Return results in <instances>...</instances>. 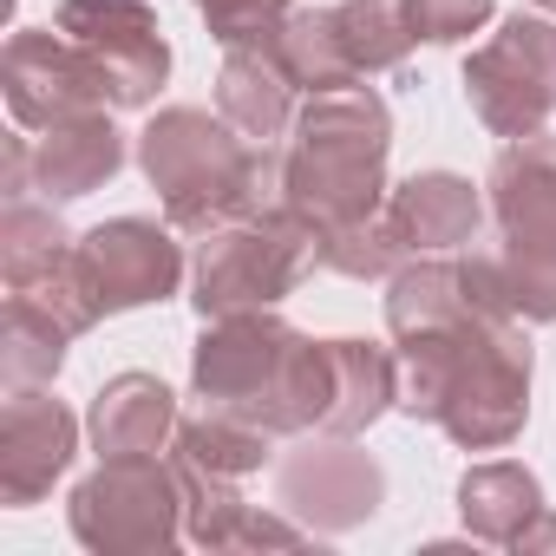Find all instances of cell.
<instances>
[{"mask_svg": "<svg viewBox=\"0 0 556 556\" xmlns=\"http://www.w3.org/2000/svg\"><path fill=\"white\" fill-rule=\"evenodd\" d=\"M497 14V0H413V27L426 47H458Z\"/></svg>", "mask_w": 556, "mask_h": 556, "instance_id": "cell-26", "label": "cell"}, {"mask_svg": "<svg viewBox=\"0 0 556 556\" xmlns=\"http://www.w3.org/2000/svg\"><path fill=\"white\" fill-rule=\"evenodd\" d=\"M387 334L400 348L406 419L439 426L458 452H504L523 439L536 354L491 242L413 255L387 282Z\"/></svg>", "mask_w": 556, "mask_h": 556, "instance_id": "cell-1", "label": "cell"}, {"mask_svg": "<svg viewBox=\"0 0 556 556\" xmlns=\"http://www.w3.org/2000/svg\"><path fill=\"white\" fill-rule=\"evenodd\" d=\"M484 190L458 170H413L387 190V223L400 229L406 255H458L484 229Z\"/></svg>", "mask_w": 556, "mask_h": 556, "instance_id": "cell-14", "label": "cell"}, {"mask_svg": "<svg viewBox=\"0 0 556 556\" xmlns=\"http://www.w3.org/2000/svg\"><path fill=\"white\" fill-rule=\"evenodd\" d=\"M517 549H556V510H543L530 530H523V543Z\"/></svg>", "mask_w": 556, "mask_h": 556, "instance_id": "cell-27", "label": "cell"}, {"mask_svg": "<svg viewBox=\"0 0 556 556\" xmlns=\"http://www.w3.org/2000/svg\"><path fill=\"white\" fill-rule=\"evenodd\" d=\"M184 229L151 223V216H112L99 229H86L73 242L79 275L99 302V315H131V308H157L184 289Z\"/></svg>", "mask_w": 556, "mask_h": 556, "instance_id": "cell-11", "label": "cell"}, {"mask_svg": "<svg viewBox=\"0 0 556 556\" xmlns=\"http://www.w3.org/2000/svg\"><path fill=\"white\" fill-rule=\"evenodd\" d=\"M530 8H536V14H556V0H530Z\"/></svg>", "mask_w": 556, "mask_h": 556, "instance_id": "cell-28", "label": "cell"}, {"mask_svg": "<svg viewBox=\"0 0 556 556\" xmlns=\"http://www.w3.org/2000/svg\"><path fill=\"white\" fill-rule=\"evenodd\" d=\"M334 14V34H341V53L361 79L374 73H400L419 47V27H413V0H341Z\"/></svg>", "mask_w": 556, "mask_h": 556, "instance_id": "cell-20", "label": "cell"}, {"mask_svg": "<svg viewBox=\"0 0 556 556\" xmlns=\"http://www.w3.org/2000/svg\"><path fill=\"white\" fill-rule=\"evenodd\" d=\"M543 484L530 465L517 458H484L458 478V517H465V536L491 543V549H517L523 530L543 517Z\"/></svg>", "mask_w": 556, "mask_h": 556, "instance_id": "cell-18", "label": "cell"}, {"mask_svg": "<svg viewBox=\"0 0 556 556\" xmlns=\"http://www.w3.org/2000/svg\"><path fill=\"white\" fill-rule=\"evenodd\" d=\"M491 255L504 268L510 308L530 328H556V131L504 138L484 177Z\"/></svg>", "mask_w": 556, "mask_h": 556, "instance_id": "cell-5", "label": "cell"}, {"mask_svg": "<svg viewBox=\"0 0 556 556\" xmlns=\"http://www.w3.org/2000/svg\"><path fill=\"white\" fill-rule=\"evenodd\" d=\"M66 348H73V328L53 308H40L34 295L8 289V308H0V380L8 387H53L66 367Z\"/></svg>", "mask_w": 556, "mask_h": 556, "instance_id": "cell-19", "label": "cell"}, {"mask_svg": "<svg viewBox=\"0 0 556 556\" xmlns=\"http://www.w3.org/2000/svg\"><path fill=\"white\" fill-rule=\"evenodd\" d=\"M216 47H268L295 14V0H190Z\"/></svg>", "mask_w": 556, "mask_h": 556, "instance_id": "cell-25", "label": "cell"}, {"mask_svg": "<svg viewBox=\"0 0 556 556\" xmlns=\"http://www.w3.org/2000/svg\"><path fill=\"white\" fill-rule=\"evenodd\" d=\"M0 92H8V112H14L21 131H47L60 118L112 105L99 66L60 27H14L8 34V53H0Z\"/></svg>", "mask_w": 556, "mask_h": 556, "instance_id": "cell-12", "label": "cell"}, {"mask_svg": "<svg viewBox=\"0 0 556 556\" xmlns=\"http://www.w3.org/2000/svg\"><path fill=\"white\" fill-rule=\"evenodd\" d=\"M138 170L164 203V223L184 236H210L236 216L282 203V151L242 138L223 112L164 105L138 131Z\"/></svg>", "mask_w": 556, "mask_h": 556, "instance_id": "cell-3", "label": "cell"}, {"mask_svg": "<svg viewBox=\"0 0 556 556\" xmlns=\"http://www.w3.org/2000/svg\"><path fill=\"white\" fill-rule=\"evenodd\" d=\"M86 439L99 458L164 452L177 439V393L157 374H112L86 406Z\"/></svg>", "mask_w": 556, "mask_h": 556, "instance_id": "cell-16", "label": "cell"}, {"mask_svg": "<svg viewBox=\"0 0 556 556\" xmlns=\"http://www.w3.org/2000/svg\"><path fill=\"white\" fill-rule=\"evenodd\" d=\"M387 157H393V112L367 79L308 92L282 138V203L315 236L380 216L393 190Z\"/></svg>", "mask_w": 556, "mask_h": 556, "instance_id": "cell-4", "label": "cell"}, {"mask_svg": "<svg viewBox=\"0 0 556 556\" xmlns=\"http://www.w3.org/2000/svg\"><path fill=\"white\" fill-rule=\"evenodd\" d=\"M406 262H413V255H406L400 229L387 223V210L321 236V268H328V275H341V282H393Z\"/></svg>", "mask_w": 556, "mask_h": 556, "instance_id": "cell-24", "label": "cell"}, {"mask_svg": "<svg viewBox=\"0 0 556 556\" xmlns=\"http://www.w3.org/2000/svg\"><path fill=\"white\" fill-rule=\"evenodd\" d=\"M73 242L79 236L66 229L60 203H47V197H8V210H0V275H8V289L47 275Z\"/></svg>", "mask_w": 556, "mask_h": 556, "instance_id": "cell-22", "label": "cell"}, {"mask_svg": "<svg viewBox=\"0 0 556 556\" xmlns=\"http://www.w3.org/2000/svg\"><path fill=\"white\" fill-rule=\"evenodd\" d=\"M216 112H223L242 138L275 144V138H289V125H295V112H302V86L289 79L282 60H275V47H223Z\"/></svg>", "mask_w": 556, "mask_h": 556, "instance_id": "cell-17", "label": "cell"}, {"mask_svg": "<svg viewBox=\"0 0 556 556\" xmlns=\"http://www.w3.org/2000/svg\"><path fill=\"white\" fill-rule=\"evenodd\" d=\"M268 47H275V60L289 66V79L302 86V99L361 79V73L348 66V53H341V34H334V14H328V8H295Z\"/></svg>", "mask_w": 556, "mask_h": 556, "instance_id": "cell-23", "label": "cell"}, {"mask_svg": "<svg viewBox=\"0 0 556 556\" xmlns=\"http://www.w3.org/2000/svg\"><path fill=\"white\" fill-rule=\"evenodd\" d=\"M79 458V419L47 387H8L0 406V504H40Z\"/></svg>", "mask_w": 556, "mask_h": 556, "instance_id": "cell-13", "label": "cell"}, {"mask_svg": "<svg viewBox=\"0 0 556 556\" xmlns=\"http://www.w3.org/2000/svg\"><path fill=\"white\" fill-rule=\"evenodd\" d=\"M118 170H125V131L112 125V105L60 118L34 138V197L47 203H79L105 190Z\"/></svg>", "mask_w": 556, "mask_h": 556, "instance_id": "cell-15", "label": "cell"}, {"mask_svg": "<svg viewBox=\"0 0 556 556\" xmlns=\"http://www.w3.org/2000/svg\"><path fill=\"white\" fill-rule=\"evenodd\" d=\"M170 458L210 471V478H255L262 465H275V432L249 426V419H229V413H197V419H177V439H170Z\"/></svg>", "mask_w": 556, "mask_h": 556, "instance_id": "cell-21", "label": "cell"}, {"mask_svg": "<svg viewBox=\"0 0 556 556\" xmlns=\"http://www.w3.org/2000/svg\"><path fill=\"white\" fill-rule=\"evenodd\" d=\"M315 268H321V236L289 203H275V210H255L197 236L190 308L197 321H223L242 308H282Z\"/></svg>", "mask_w": 556, "mask_h": 556, "instance_id": "cell-6", "label": "cell"}, {"mask_svg": "<svg viewBox=\"0 0 556 556\" xmlns=\"http://www.w3.org/2000/svg\"><path fill=\"white\" fill-rule=\"evenodd\" d=\"M53 27L99 66L112 112H144L157 105L170 79V40L151 0H60Z\"/></svg>", "mask_w": 556, "mask_h": 556, "instance_id": "cell-10", "label": "cell"}, {"mask_svg": "<svg viewBox=\"0 0 556 556\" xmlns=\"http://www.w3.org/2000/svg\"><path fill=\"white\" fill-rule=\"evenodd\" d=\"M66 523L92 556H164L184 536V478L170 458H99L92 478L73 484Z\"/></svg>", "mask_w": 556, "mask_h": 556, "instance_id": "cell-7", "label": "cell"}, {"mask_svg": "<svg viewBox=\"0 0 556 556\" xmlns=\"http://www.w3.org/2000/svg\"><path fill=\"white\" fill-rule=\"evenodd\" d=\"M275 504L315 536H348L387 504V471L348 432H302L295 452L275 458Z\"/></svg>", "mask_w": 556, "mask_h": 556, "instance_id": "cell-9", "label": "cell"}, {"mask_svg": "<svg viewBox=\"0 0 556 556\" xmlns=\"http://www.w3.org/2000/svg\"><path fill=\"white\" fill-rule=\"evenodd\" d=\"M465 105L491 138H530L556 112V21L510 14L465 60Z\"/></svg>", "mask_w": 556, "mask_h": 556, "instance_id": "cell-8", "label": "cell"}, {"mask_svg": "<svg viewBox=\"0 0 556 556\" xmlns=\"http://www.w3.org/2000/svg\"><path fill=\"white\" fill-rule=\"evenodd\" d=\"M190 393L203 413L249 419L275 439H302L328 426L334 406V354L328 341H308L275 308H242L223 321H203L190 348Z\"/></svg>", "mask_w": 556, "mask_h": 556, "instance_id": "cell-2", "label": "cell"}]
</instances>
